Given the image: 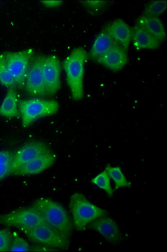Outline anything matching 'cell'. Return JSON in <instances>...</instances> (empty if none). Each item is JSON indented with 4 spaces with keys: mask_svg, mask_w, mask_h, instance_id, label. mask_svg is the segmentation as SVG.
Segmentation results:
<instances>
[{
    "mask_svg": "<svg viewBox=\"0 0 167 252\" xmlns=\"http://www.w3.org/2000/svg\"><path fill=\"white\" fill-rule=\"evenodd\" d=\"M32 207L38 211L46 224L70 239L73 223L62 205L51 199L42 198L33 203Z\"/></svg>",
    "mask_w": 167,
    "mask_h": 252,
    "instance_id": "cell-1",
    "label": "cell"
},
{
    "mask_svg": "<svg viewBox=\"0 0 167 252\" xmlns=\"http://www.w3.org/2000/svg\"><path fill=\"white\" fill-rule=\"evenodd\" d=\"M87 58V53L84 48H76L63 63L67 83L76 101L82 100L84 97V66Z\"/></svg>",
    "mask_w": 167,
    "mask_h": 252,
    "instance_id": "cell-2",
    "label": "cell"
},
{
    "mask_svg": "<svg viewBox=\"0 0 167 252\" xmlns=\"http://www.w3.org/2000/svg\"><path fill=\"white\" fill-rule=\"evenodd\" d=\"M69 206L74 225L77 230L83 231L97 219L108 215V212L89 201L81 193H75L70 199Z\"/></svg>",
    "mask_w": 167,
    "mask_h": 252,
    "instance_id": "cell-3",
    "label": "cell"
},
{
    "mask_svg": "<svg viewBox=\"0 0 167 252\" xmlns=\"http://www.w3.org/2000/svg\"><path fill=\"white\" fill-rule=\"evenodd\" d=\"M18 229L33 243L61 250L69 246V238L47 224Z\"/></svg>",
    "mask_w": 167,
    "mask_h": 252,
    "instance_id": "cell-4",
    "label": "cell"
},
{
    "mask_svg": "<svg viewBox=\"0 0 167 252\" xmlns=\"http://www.w3.org/2000/svg\"><path fill=\"white\" fill-rule=\"evenodd\" d=\"M59 109V104L57 101L40 98L22 100L19 103L22 126L25 127L39 118L56 114Z\"/></svg>",
    "mask_w": 167,
    "mask_h": 252,
    "instance_id": "cell-5",
    "label": "cell"
},
{
    "mask_svg": "<svg viewBox=\"0 0 167 252\" xmlns=\"http://www.w3.org/2000/svg\"><path fill=\"white\" fill-rule=\"evenodd\" d=\"M7 67L16 85L25 87L26 76L29 67L33 50L28 49L19 52H7L3 53Z\"/></svg>",
    "mask_w": 167,
    "mask_h": 252,
    "instance_id": "cell-6",
    "label": "cell"
},
{
    "mask_svg": "<svg viewBox=\"0 0 167 252\" xmlns=\"http://www.w3.org/2000/svg\"><path fill=\"white\" fill-rule=\"evenodd\" d=\"M44 56L37 55L31 59L26 76L25 87L27 93L33 96L48 95L42 73V63Z\"/></svg>",
    "mask_w": 167,
    "mask_h": 252,
    "instance_id": "cell-7",
    "label": "cell"
},
{
    "mask_svg": "<svg viewBox=\"0 0 167 252\" xmlns=\"http://www.w3.org/2000/svg\"><path fill=\"white\" fill-rule=\"evenodd\" d=\"M45 223L40 214L33 207L0 216V224L8 227H30Z\"/></svg>",
    "mask_w": 167,
    "mask_h": 252,
    "instance_id": "cell-8",
    "label": "cell"
},
{
    "mask_svg": "<svg viewBox=\"0 0 167 252\" xmlns=\"http://www.w3.org/2000/svg\"><path fill=\"white\" fill-rule=\"evenodd\" d=\"M61 63L54 55L44 56L42 63V73L48 95L56 94L61 88Z\"/></svg>",
    "mask_w": 167,
    "mask_h": 252,
    "instance_id": "cell-9",
    "label": "cell"
},
{
    "mask_svg": "<svg viewBox=\"0 0 167 252\" xmlns=\"http://www.w3.org/2000/svg\"><path fill=\"white\" fill-rule=\"evenodd\" d=\"M51 151L43 142L32 141L19 149L14 154L11 173L26 163Z\"/></svg>",
    "mask_w": 167,
    "mask_h": 252,
    "instance_id": "cell-10",
    "label": "cell"
},
{
    "mask_svg": "<svg viewBox=\"0 0 167 252\" xmlns=\"http://www.w3.org/2000/svg\"><path fill=\"white\" fill-rule=\"evenodd\" d=\"M96 62L111 71L117 72L123 69L128 63L127 52L116 44Z\"/></svg>",
    "mask_w": 167,
    "mask_h": 252,
    "instance_id": "cell-11",
    "label": "cell"
},
{
    "mask_svg": "<svg viewBox=\"0 0 167 252\" xmlns=\"http://www.w3.org/2000/svg\"><path fill=\"white\" fill-rule=\"evenodd\" d=\"M88 226L111 243H116L121 240V233L117 224L113 219L107 216L97 219Z\"/></svg>",
    "mask_w": 167,
    "mask_h": 252,
    "instance_id": "cell-12",
    "label": "cell"
},
{
    "mask_svg": "<svg viewBox=\"0 0 167 252\" xmlns=\"http://www.w3.org/2000/svg\"><path fill=\"white\" fill-rule=\"evenodd\" d=\"M55 159L56 156L50 151L21 166L12 174L18 176H27L39 174L51 167Z\"/></svg>",
    "mask_w": 167,
    "mask_h": 252,
    "instance_id": "cell-13",
    "label": "cell"
},
{
    "mask_svg": "<svg viewBox=\"0 0 167 252\" xmlns=\"http://www.w3.org/2000/svg\"><path fill=\"white\" fill-rule=\"evenodd\" d=\"M106 29L114 41L127 52L132 38V29L126 22L118 19Z\"/></svg>",
    "mask_w": 167,
    "mask_h": 252,
    "instance_id": "cell-14",
    "label": "cell"
},
{
    "mask_svg": "<svg viewBox=\"0 0 167 252\" xmlns=\"http://www.w3.org/2000/svg\"><path fill=\"white\" fill-rule=\"evenodd\" d=\"M137 25L161 42L166 39V30L162 21L158 17L142 15L138 19Z\"/></svg>",
    "mask_w": 167,
    "mask_h": 252,
    "instance_id": "cell-15",
    "label": "cell"
},
{
    "mask_svg": "<svg viewBox=\"0 0 167 252\" xmlns=\"http://www.w3.org/2000/svg\"><path fill=\"white\" fill-rule=\"evenodd\" d=\"M133 45L138 50L158 49L161 42L142 28L136 25L132 29Z\"/></svg>",
    "mask_w": 167,
    "mask_h": 252,
    "instance_id": "cell-16",
    "label": "cell"
},
{
    "mask_svg": "<svg viewBox=\"0 0 167 252\" xmlns=\"http://www.w3.org/2000/svg\"><path fill=\"white\" fill-rule=\"evenodd\" d=\"M116 44L105 28L100 32L93 42L90 52L91 59L96 62Z\"/></svg>",
    "mask_w": 167,
    "mask_h": 252,
    "instance_id": "cell-17",
    "label": "cell"
},
{
    "mask_svg": "<svg viewBox=\"0 0 167 252\" xmlns=\"http://www.w3.org/2000/svg\"><path fill=\"white\" fill-rule=\"evenodd\" d=\"M19 114V102L17 93L14 88H9L0 105V116L12 118L18 117Z\"/></svg>",
    "mask_w": 167,
    "mask_h": 252,
    "instance_id": "cell-18",
    "label": "cell"
},
{
    "mask_svg": "<svg viewBox=\"0 0 167 252\" xmlns=\"http://www.w3.org/2000/svg\"><path fill=\"white\" fill-rule=\"evenodd\" d=\"M111 179H112L115 185V190L122 188H130L132 183L127 180L125 174L121 168L118 166H112L108 164L106 169Z\"/></svg>",
    "mask_w": 167,
    "mask_h": 252,
    "instance_id": "cell-19",
    "label": "cell"
},
{
    "mask_svg": "<svg viewBox=\"0 0 167 252\" xmlns=\"http://www.w3.org/2000/svg\"><path fill=\"white\" fill-rule=\"evenodd\" d=\"M14 155L8 150L0 151V181L10 174Z\"/></svg>",
    "mask_w": 167,
    "mask_h": 252,
    "instance_id": "cell-20",
    "label": "cell"
},
{
    "mask_svg": "<svg viewBox=\"0 0 167 252\" xmlns=\"http://www.w3.org/2000/svg\"><path fill=\"white\" fill-rule=\"evenodd\" d=\"M110 179L108 172L105 169L97 175L92 180L91 182L99 189L105 190L110 198H111L113 195L114 190L111 187Z\"/></svg>",
    "mask_w": 167,
    "mask_h": 252,
    "instance_id": "cell-21",
    "label": "cell"
},
{
    "mask_svg": "<svg viewBox=\"0 0 167 252\" xmlns=\"http://www.w3.org/2000/svg\"><path fill=\"white\" fill-rule=\"evenodd\" d=\"M0 83L6 87L13 88L16 85L5 63L3 54H0Z\"/></svg>",
    "mask_w": 167,
    "mask_h": 252,
    "instance_id": "cell-22",
    "label": "cell"
},
{
    "mask_svg": "<svg viewBox=\"0 0 167 252\" xmlns=\"http://www.w3.org/2000/svg\"><path fill=\"white\" fill-rule=\"evenodd\" d=\"M166 9V1H153L149 3L144 8L143 15L159 17L165 12Z\"/></svg>",
    "mask_w": 167,
    "mask_h": 252,
    "instance_id": "cell-23",
    "label": "cell"
},
{
    "mask_svg": "<svg viewBox=\"0 0 167 252\" xmlns=\"http://www.w3.org/2000/svg\"><path fill=\"white\" fill-rule=\"evenodd\" d=\"M30 247L26 240L20 237L17 232H12V239L9 251L28 252L30 251Z\"/></svg>",
    "mask_w": 167,
    "mask_h": 252,
    "instance_id": "cell-24",
    "label": "cell"
},
{
    "mask_svg": "<svg viewBox=\"0 0 167 252\" xmlns=\"http://www.w3.org/2000/svg\"><path fill=\"white\" fill-rule=\"evenodd\" d=\"M83 5L92 14L102 12L109 4L105 1H85L82 2Z\"/></svg>",
    "mask_w": 167,
    "mask_h": 252,
    "instance_id": "cell-25",
    "label": "cell"
},
{
    "mask_svg": "<svg viewBox=\"0 0 167 252\" xmlns=\"http://www.w3.org/2000/svg\"><path fill=\"white\" fill-rule=\"evenodd\" d=\"M12 232L8 229H0V252L9 251Z\"/></svg>",
    "mask_w": 167,
    "mask_h": 252,
    "instance_id": "cell-26",
    "label": "cell"
},
{
    "mask_svg": "<svg viewBox=\"0 0 167 252\" xmlns=\"http://www.w3.org/2000/svg\"><path fill=\"white\" fill-rule=\"evenodd\" d=\"M42 3L48 8H55L61 6L63 1H43Z\"/></svg>",
    "mask_w": 167,
    "mask_h": 252,
    "instance_id": "cell-27",
    "label": "cell"
},
{
    "mask_svg": "<svg viewBox=\"0 0 167 252\" xmlns=\"http://www.w3.org/2000/svg\"><path fill=\"white\" fill-rule=\"evenodd\" d=\"M55 249L46 246H36L30 247L31 251H53Z\"/></svg>",
    "mask_w": 167,
    "mask_h": 252,
    "instance_id": "cell-28",
    "label": "cell"
}]
</instances>
